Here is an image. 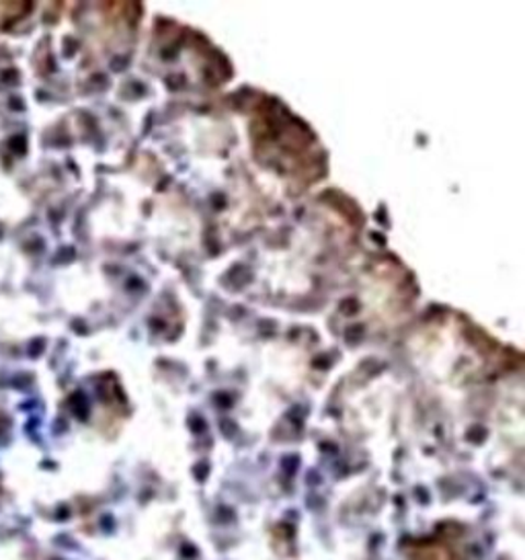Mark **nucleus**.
I'll return each instance as SVG.
<instances>
[{
	"instance_id": "f257e3e1",
	"label": "nucleus",
	"mask_w": 525,
	"mask_h": 560,
	"mask_svg": "<svg viewBox=\"0 0 525 560\" xmlns=\"http://www.w3.org/2000/svg\"><path fill=\"white\" fill-rule=\"evenodd\" d=\"M450 527H442L429 538L412 540L407 550V560H468L458 527L454 526V534H450Z\"/></svg>"
}]
</instances>
